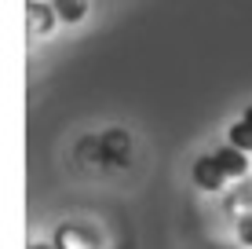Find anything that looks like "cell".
Wrapping results in <instances>:
<instances>
[{
  "label": "cell",
  "mask_w": 252,
  "mask_h": 249,
  "mask_svg": "<svg viewBox=\"0 0 252 249\" xmlns=\"http://www.w3.org/2000/svg\"><path fill=\"white\" fill-rule=\"evenodd\" d=\"M238 238H241V246H252V213H245L238 220Z\"/></svg>",
  "instance_id": "52a82bcc"
},
{
  "label": "cell",
  "mask_w": 252,
  "mask_h": 249,
  "mask_svg": "<svg viewBox=\"0 0 252 249\" xmlns=\"http://www.w3.org/2000/svg\"><path fill=\"white\" fill-rule=\"evenodd\" d=\"M30 249H59V246H48V242H33Z\"/></svg>",
  "instance_id": "9c48e42d"
},
{
  "label": "cell",
  "mask_w": 252,
  "mask_h": 249,
  "mask_svg": "<svg viewBox=\"0 0 252 249\" xmlns=\"http://www.w3.org/2000/svg\"><path fill=\"white\" fill-rule=\"evenodd\" d=\"M55 246H59V249H99V242H95L88 231H84V227H73V224L59 227Z\"/></svg>",
  "instance_id": "277c9868"
},
{
  "label": "cell",
  "mask_w": 252,
  "mask_h": 249,
  "mask_svg": "<svg viewBox=\"0 0 252 249\" xmlns=\"http://www.w3.org/2000/svg\"><path fill=\"white\" fill-rule=\"evenodd\" d=\"M55 4V15H59V22H81L84 15H88V0H51Z\"/></svg>",
  "instance_id": "5b68a950"
},
{
  "label": "cell",
  "mask_w": 252,
  "mask_h": 249,
  "mask_svg": "<svg viewBox=\"0 0 252 249\" xmlns=\"http://www.w3.org/2000/svg\"><path fill=\"white\" fill-rule=\"evenodd\" d=\"M227 143H230V147H238V150H245V154H252V125H245L238 117V121L227 128Z\"/></svg>",
  "instance_id": "8992f818"
},
{
  "label": "cell",
  "mask_w": 252,
  "mask_h": 249,
  "mask_svg": "<svg viewBox=\"0 0 252 249\" xmlns=\"http://www.w3.org/2000/svg\"><path fill=\"white\" fill-rule=\"evenodd\" d=\"M55 22H59L55 4L26 0V30H30V37H44V33H51V26H55Z\"/></svg>",
  "instance_id": "7a4b0ae2"
},
{
  "label": "cell",
  "mask_w": 252,
  "mask_h": 249,
  "mask_svg": "<svg viewBox=\"0 0 252 249\" xmlns=\"http://www.w3.org/2000/svg\"><path fill=\"white\" fill-rule=\"evenodd\" d=\"M241 121H245V125H252V103L245 107V114H241Z\"/></svg>",
  "instance_id": "ba28073f"
},
{
  "label": "cell",
  "mask_w": 252,
  "mask_h": 249,
  "mask_svg": "<svg viewBox=\"0 0 252 249\" xmlns=\"http://www.w3.org/2000/svg\"><path fill=\"white\" fill-rule=\"evenodd\" d=\"M216 154V161H220V169L227 173L230 179H238V176H245L249 173V154L245 150H238V147H220V150H212Z\"/></svg>",
  "instance_id": "3957f363"
},
{
  "label": "cell",
  "mask_w": 252,
  "mask_h": 249,
  "mask_svg": "<svg viewBox=\"0 0 252 249\" xmlns=\"http://www.w3.org/2000/svg\"><path fill=\"white\" fill-rule=\"evenodd\" d=\"M190 179H194L201 191H223V183H227V173L220 169V161H216V154H201V158L190 165Z\"/></svg>",
  "instance_id": "6da1fadb"
}]
</instances>
